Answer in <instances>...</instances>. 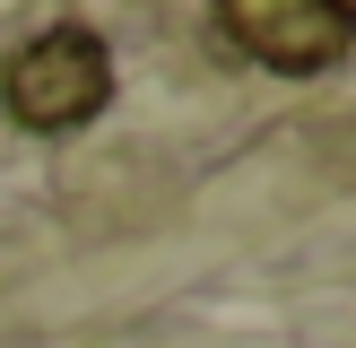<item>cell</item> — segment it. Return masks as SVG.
I'll return each mask as SVG.
<instances>
[{"instance_id":"cell-2","label":"cell","mask_w":356,"mask_h":348,"mask_svg":"<svg viewBox=\"0 0 356 348\" xmlns=\"http://www.w3.org/2000/svg\"><path fill=\"white\" fill-rule=\"evenodd\" d=\"M218 35L252 70L322 79V70H339V52L356 44V17H348V0H218Z\"/></svg>"},{"instance_id":"cell-1","label":"cell","mask_w":356,"mask_h":348,"mask_svg":"<svg viewBox=\"0 0 356 348\" xmlns=\"http://www.w3.org/2000/svg\"><path fill=\"white\" fill-rule=\"evenodd\" d=\"M104 104H113V52L96 26H35L0 61V113L35 139L87 131Z\"/></svg>"}]
</instances>
